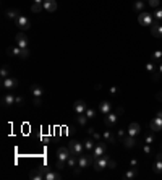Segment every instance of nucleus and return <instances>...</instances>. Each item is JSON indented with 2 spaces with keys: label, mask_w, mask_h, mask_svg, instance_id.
<instances>
[{
  "label": "nucleus",
  "mask_w": 162,
  "mask_h": 180,
  "mask_svg": "<svg viewBox=\"0 0 162 180\" xmlns=\"http://www.w3.org/2000/svg\"><path fill=\"white\" fill-rule=\"evenodd\" d=\"M71 156L70 149L67 148V146H60L58 149H57V164H55V169L57 170H62L65 169V166H67V161L68 157Z\"/></svg>",
  "instance_id": "nucleus-1"
},
{
  "label": "nucleus",
  "mask_w": 162,
  "mask_h": 180,
  "mask_svg": "<svg viewBox=\"0 0 162 180\" xmlns=\"http://www.w3.org/2000/svg\"><path fill=\"white\" fill-rule=\"evenodd\" d=\"M109 156H101V157H97V159H94V162H92V167H94V170L96 172H99V170H104V169H107L109 167Z\"/></svg>",
  "instance_id": "nucleus-2"
},
{
  "label": "nucleus",
  "mask_w": 162,
  "mask_h": 180,
  "mask_svg": "<svg viewBox=\"0 0 162 180\" xmlns=\"http://www.w3.org/2000/svg\"><path fill=\"white\" fill-rule=\"evenodd\" d=\"M94 162V157H92V154L91 156H88V154H81V156H78V167H80L81 170L83 169H88L91 164Z\"/></svg>",
  "instance_id": "nucleus-3"
},
{
  "label": "nucleus",
  "mask_w": 162,
  "mask_h": 180,
  "mask_svg": "<svg viewBox=\"0 0 162 180\" xmlns=\"http://www.w3.org/2000/svg\"><path fill=\"white\" fill-rule=\"evenodd\" d=\"M68 149H70V152L73 156H81V154H85V145L80 141H71L70 145H68Z\"/></svg>",
  "instance_id": "nucleus-4"
},
{
  "label": "nucleus",
  "mask_w": 162,
  "mask_h": 180,
  "mask_svg": "<svg viewBox=\"0 0 162 180\" xmlns=\"http://www.w3.org/2000/svg\"><path fill=\"white\" fill-rule=\"evenodd\" d=\"M2 86H4L5 91H15V89L18 88V80L16 78H11V76L4 78V80H2Z\"/></svg>",
  "instance_id": "nucleus-5"
},
{
  "label": "nucleus",
  "mask_w": 162,
  "mask_h": 180,
  "mask_svg": "<svg viewBox=\"0 0 162 180\" xmlns=\"http://www.w3.org/2000/svg\"><path fill=\"white\" fill-rule=\"evenodd\" d=\"M15 25H16L20 29H23V31H26V29L31 28V21H29L28 16H25V15H20V16L15 20Z\"/></svg>",
  "instance_id": "nucleus-6"
},
{
  "label": "nucleus",
  "mask_w": 162,
  "mask_h": 180,
  "mask_svg": "<svg viewBox=\"0 0 162 180\" xmlns=\"http://www.w3.org/2000/svg\"><path fill=\"white\" fill-rule=\"evenodd\" d=\"M15 39H16V46L21 47V49H28V36L25 34V32H18L16 36H15Z\"/></svg>",
  "instance_id": "nucleus-7"
},
{
  "label": "nucleus",
  "mask_w": 162,
  "mask_h": 180,
  "mask_svg": "<svg viewBox=\"0 0 162 180\" xmlns=\"http://www.w3.org/2000/svg\"><path fill=\"white\" fill-rule=\"evenodd\" d=\"M91 152H92V157H94V159L104 156V154H106V143H96L94 149H92Z\"/></svg>",
  "instance_id": "nucleus-8"
},
{
  "label": "nucleus",
  "mask_w": 162,
  "mask_h": 180,
  "mask_svg": "<svg viewBox=\"0 0 162 180\" xmlns=\"http://www.w3.org/2000/svg\"><path fill=\"white\" fill-rule=\"evenodd\" d=\"M86 109H88V104L85 102V101H81V99H78V101H75L73 104V110L76 115H80V114H85Z\"/></svg>",
  "instance_id": "nucleus-9"
},
{
  "label": "nucleus",
  "mask_w": 162,
  "mask_h": 180,
  "mask_svg": "<svg viewBox=\"0 0 162 180\" xmlns=\"http://www.w3.org/2000/svg\"><path fill=\"white\" fill-rule=\"evenodd\" d=\"M138 21H139V25H143V26H151L152 25V16L149 13H141L139 18H138Z\"/></svg>",
  "instance_id": "nucleus-10"
},
{
  "label": "nucleus",
  "mask_w": 162,
  "mask_h": 180,
  "mask_svg": "<svg viewBox=\"0 0 162 180\" xmlns=\"http://www.w3.org/2000/svg\"><path fill=\"white\" fill-rule=\"evenodd\" d=\"M42 7H44V10H46V11L54 13V11L57 10V0H44Z\"/></svg>",
  "instance_id": "nucleus-11"
},
{
  "label": "nucleus",
  "mask_w": 162,
  "mask_h": 180,
  "mask_svg": "<svg viewBox=\"0 0 162 180\" xmlns=\"http://www.w3.org/2000/svg\"><path fill=\"white\" fill-rule=\"evenodd\" d=\"M97 110H99L101 114H102V115H107V114H110V110H112V104L107 102V101H104V102L99 104Z\"/></svg>",
  "instance_id": "nucleus-12"
},
{
  "label": "nucleus",
  "mask_w": 162,
  "mask_h": 180,
  "mask_svg": "<svg viewBox=\"0 0 162 180\" xmlns=\"http://www.w3.org/2000/svg\"><path fill=\"white\" fill-rule=\"evenodd\" d=\"M15 99H16V96L13 94V92H7V94L4 96V99H2V102L5 104V106H13L15 104Z\"/></svg>",
  "instance_id": "nucleus-13"
},
{
  "label": "nucleus",
  "mask_w": 162,
  "mask_h": 180,
  "mask_svg": "<svg viewBox=\"0 0 162 180\" xmlns=\"http://www.w3.org/2000/svg\"><path fill=\"white\" fill-rule=\"evenodd\" d=\"M117 120H118V117H117L115 114H107L106 119H104V122H106L107 127H112V125L117 124Z\"/></svg>",
  "instance_id": "nucleus-14"
},
{
  "label": "nucleus",
  "mask_w": 162,
  "mask_h": 180,
  "mask_svg": "<svg viewBox=\"0 0 162 180\" xmlns=\"http://www.w3.org/2000/svg\"><path fill=\"white\" fill-rule=\"evenodd\" d=\"M44 179H46V180H60V179H62V175H60V174L58 172H55V170H47V172H46V175H44Z\"/></svg>",
  "instance_id": "nucleus-15"
},
{
  "label": "nucleus",
  "mask_w": 162,
  "mask_h": 180,
  "mask_svg": "<svg viewBox=\"0 0 162 180\" xmlns=\"http://www.w3.org/2000/svg\"><path fill=\"white\" fill-rule=\"evenodd\" d=\"M141 131V127L138 124H130V127H128V135H131V136H136V135H139Z\"/></svg>",
  "instance_id": "nucleus-16"
},
{
  "label": "nucleus",
  "mask_w": 162,
  "mask_h": 180,
  "mask_svg": "<svg viewBox=\"0 0 162 180\" xmlns=\"http://www.w3.org/2000/svg\"><path fill=\"white\" fill-rule=\"evenodd\" d=\"M7 52H8V55H10V57H20V55H21V47L11 46V47H8V49H7Z\"/></svg>",
  "instance_id": "nucleus-17"
},
{
  "label": "nucleus",
  "mask_w": 162,
  "mask_h": 180,
  "mask_svg": "<svg viewBox=\"0 0 162 180\" xmlns=\"http://www.w3.org/2000/svg\"><path fill=\"white\" fill-rule=\"evenodd\" d=\"M151 128H152V130H154V131H159V130H162V119H161V117H156V119L154 120H152V122H151Z\"/></svg>",
  "instance_id": "nucleus-18"
},
{
  "label": "nucleus",
  "mask_w": 162,
  "mask_h": 180,
  "mask_svg": "<svg viewBox=\"0 0 162 180\" xmlns=\"http://www.w3.org/2000/svg\"><path fill=\"white\" fill-rule=\"evenodd\" d=\"M31 92H32V97H41V99H42L44 91H42V88H41V86L32 85V86H31Z\"/></svg>",
  "instance_id": "nucleus-19"
},
{
  "label": "nucleus",
  "mask_w": 162,
  "mask_h": 180,
  "mask_svg": "<svg viewBox=\"0 0 162 180\" xmlns=\"http://www.w3.org/2000/svg\"><path fill=\"white\" fill-rule=\"evenodd\" d=\"M152 34H154L156 37H159V39L162 37V26L159 25L157 21H154V23H152Z\"/></svg>",
  "instance_id": "nucleus-20"
},
{
  "label": "nucleus",
  "mask_w": 162,
  "mask_h": 180,
  "mask_svg": "<svg viewBox=\"0 0 162 180\" xmlns=\"http://www.w3.org/2000/svg\"><path fill=\"white\" fill-rule=\"evenodd\" d=\"M123 145H125V148H133L135 146V136H131V135H127V136H123Z\"/></svg>",
  "instance_id": "nucleus-21"
},
{
  "label": "nucleus",
  "mask_w": 162,
  "mask_h": 180,
  "mask_svg": "<svg viewBox=\"0 0 162 180\" xmlns=\"http://www.w3.org/2000/svg\"><path fill=\"white\" fill-rule=\"evenodd\" d=\"M29 177H31L32 180H42L44 179V174L41 172L39 169H36V170H31V172H29Z\"/></svg>",
  "instance_id": "nucleus-22"
},
{
  "label": "nucleus",
  "mask_w": 162,
  "mask_h": 180,
  "mask_svg": "<svg viewBox=\"0 0 162 180\" xmlns=\"http://www.w3.org/2000/svg\"><path fill=\"white\" fill-rule=\"evenodd\" d=\"M102 138H104V141H106V143H113V141H115V136L112 135V131H110V130H106V131H104Z\"/></svg>",
  "instance_id": "nucleus-23"
},
{
  "label": "nucleus",
  "mask_w": 162,
  "mask_h": 180,
  "mask_svg": "<svg viewBox=\"0 0 162 180\" xmlns=\"http://www.w3.org/2000/svg\"><path fill=\"white\" fill-rule=\"evenodd\" d=\"M5 16L8 18V20H16L18 16H20V13H18V10H15V8H11V10H7V13H5Z\"/></svg>",
  "instance_id": "nucleus-24"
},
{
  "label": "nucleus",
  "mask_w": 162,
  "mask_h": 180,
  "mask_svg": "<svg viewBox=\"0 0 162 180\" xmlns=\"http://www.w3.org/2000/svg\"><path fill=\"white\" fill-rule=\"evenodd\" d=\"M88 117H86V114H80V115L76 117V122H78V125H80V127H85L86 124H88Z\"/></svg>",
  "instance_id": "nucleus-25"
},
{
  "label": "nucleus",
  "mask_w": 162,
  "mask_h": 180,
  "mask_svg": "<svg viewBox=\"0 0 162 180\" xmlns=\"http://www.w3.org/2000/svg\"><path fill=\"white\" fill-rule=\"evenodd\" d=\"M94 146H96V140L88 138V140L85 141V149H86V151H92V149H94Z\"/></svg>",
  "instance_id": "nucleus-26"
},
{
  "label": "nucleus",
  "mask_w": 162,
  "mask_h": 180,
  "mask_svg": "<svg viewBox=\"0 0 162 180\" xmlns=\"http://www.w3.org/2000/svg\"><path fill=\"white\" fill-rule=\"evenodd\" d=\"M8 76H10V68H8V65H4L2 70H0V78L4 80V78H8Z\"/></svg>",
  "instance_id": "nucleus-27"
},
{
  "label": "nucleus",
  "mask_w": 162,
  "mask_h": 180,
  "mask_svg": "<svg viewBox=\"0 0 162 180\" xmlns=\"http://www.w3.org/2000/svg\"><path fill=\"white\" fill-rule=\"evenodd\" d=\"M154 170L156 172H162V154H159V157H157V161H156V164H154Z\"/></svg>",
  "instance_id": "nucleus-28"
},
{
  "label": "nucleus",
  "mask_w": 162,
  "mask_h": 180,
  "mask_svg": "<svg viewBox=\"0 0 162 180\" xmlns=\"http://www.w3.org/2000/svg\"><path fill=\"white\" fill-rule=\"evenodd\" d=\"M42 10H44L42 4H32L31 5V11H32V13H41Z\"/></svg>",
  "instance_id": "nucleus-29"
},
{
  "label": "nucleus",
  "mask_w": 162,
  "mask_h": 180,
  "mask_svg": "<svg viewBox=\"0 0 162 180\" xmlns=\"http://www.w3.org/2000/svg\"><path fill=\"white\" fill-rule=\"evenodd\" d=\"M85 114H86V117H88V119H94V117H96V109H92V107H88Z\"/></svg>",
  "instance_id": "nucleus-30"
},
{
  "label": "nucleus",
  "mask_w": 162,
  "mask_h": 180,
  "mask_svg": "<svg viewBox=\"0 0 162 180\" xmlns=\"http://www.w3.org/2000/svg\"><path fill=\"white\" fill-rule=\"evenodd\" d=\"M135 177H136V170L131 169V170H128V172H125L123 179H135Z\"/></svg>",
  "instance_id": "nucleus-31"
},
{
  "label": "nucleus",
  "mask_w": 162,
  "mask_h": 180,
  "mask_svg": "<svg viewBox=\"0 0 162 180\" xmlns=\"http://www.w3.org/2000/svg\"><path fill=\"white\" fill-rule=\"evenodd\" d=\"M29 57V47L28 49H21V55H20V59H28Z\"/></svg>",
  "instance_id": "nucleus-32"
},
{
  "label": "nucleus",
  "mask_w": 162,
  "mask_h": 180,
  "mask_svg": "<svg viewBox=\"0 0 162 180\" xmlns=\"http://www.w3.org/2000/svg\"><path fill=\"white\" fill-rule=\"evenodd\" d=\"M23 102H25V97H23V96H16V99H15V104H18V106H21Z\"/></svg>",
  "instance_id": "nucleus-33"
},
{
  "label": "nucleus",
  "mask_w": 162,
  "mask_h": 180,
  "mask_svg": "<svg viewBox=\"0 0 162 180\" xmlns=\"http://www.w3.org/2000/svg\"><path fill=\"white\" fill-rule=\"evenodd\" d=\"M32 104H34V106H41V104H42V99L41 97H32Z\"/></svg>",
  "instance_id": "nucleus-34"
},
{
  "label": "nucleus",
  "mask_w": 162,
  "mask_h": 180,
  "mask_svg": "<svg viewBox=\"0 0 162 180\" xmlns=\"http://www.w3.org/2000/svg\"><path fill=\"white\" fill-rule=\"evenodd\" d=\"M161 57H162V52H161V50H157V52L152 54V60H161Z\"/></svg>",
  "instance_id": "nucleus-35"
},
{
  "label": "nucleus",
  "mask_w": 162,
  "mask_h": 180,
  "mask_svg": "<svg viewBox=\"0 0 162 180\" xmlns=\"http://www.w3.org/2000/svg\"><path fill=\"white\" fill-rule=\"evenodd\" d=\"M143 7H144V4H143V2H136V4H135V10H143Z\"/></svg>",
  "instance_id": "nucleus-36"
},
{
  "label": "nucleus",
  "mask_w": 162,
  "mask_h": 180,
  "mask_svg": "<svg viewBox=\"0 0 162 180\" xmlns=\"http://www.w3.org/2000/svg\"><path fill=\"white\" fill-rule=\"evenodd\" d=\"M154 18H156V21H157V20H162V10H157L154 13Z\"/></svg>",
  "instance_id": "nucleus-37"
},
{
  "label": "nucleus",
  "mask_w": 162,
  "mask_h": 180,
  "mask_svg": "<svg viewBox=\"0 0 162 180\" xmlns=\"http://www.w3.org/2000/svg\"><path fill=\"white\" fill-rule=\"evenodd\" d=\"M148 4L151 7H159V0H148Z\"/></svg>",
  "instance_id": "nucleus-38"
},
{
  "label": "nucleus",
  "mask_w": 162,
  "mask_h": 180,
  "mask_svg": "<svg viewBox=\"0 0 162 180\" xmlns=\"http://www.w3.org/2000/svg\"><path fill=\"white\" fill-rule=\"evenodd\" d=\"M92 138H94L96 141H99V140H101V133H97V131H92Z\"/></svg>",
  "instance_id": "nucleus-39"
},
{
  "label": "nucleus",
  "mask_w": 162,
  "mask_h": 180,
  "mask_svg": "<svg viewBox=\"0 0 162 180\" xmlns=\"http://www.w3.org/2000/svg\"><path fill=\"white\" fill-rule=\"evenodd\" d=\"M115 166H117V164L113 162L112 159H109V167H107V169H115Z\"/></svg>",
  "instance_id": "nucleus-40"
},
{
  "label": "nucleus",
  "mask_w": 162,
  "mask_h": 180,
  "mask_svg": "<svg viewBox=\"0 0 162 180\" xmlns=\"http://www.w3.org/2000/svg\"><path fill=\"white\" fill-rule=\"evenodd\" d=\"M146 70H148V71H154V65L148 64V65H146Z\"/></svg>",
  "instance_id": "nucleus-41"
},
{
  "label": "nucleus",
  "mask_w": 162,
  "mask_h": 180,
  "mask_svg": "<svg viewBox=\"0 0 162 180\" xmlns=\"http://www.w3.org/2000/svg\"><path fill=\"white\" fill-rule=\"evenodd\" d=\"M110 94H117V88H115V86H112V88H110Z\"/></svg>",
  "instance_id": "nucleus-42"
},
{
  "label": "nucleus",
  "mask_w": 162,
  "mask_h": 180,
  "mask_svg": "<svg viewBox=\"0 0 162 180\" xmlns=\"http://www.w3.org/2000/svg\"><path fill=\"white\" fill-rule=\"evenodd\" d=\"M34 4H44V0H34Z\"/></svg>",
  "instance_id": "nucleus-43"
},
{
  "label": "nucleus",
  "mask_w": 162,
  "mask_h": 180,
  "mask_svg": "<svg viewBox=\"0 0 162 180\" xmlns=\"http://www.w3.org/2000/svg\"><path fill=\"white\" fill-rule=\"evenodd\" d=\"M157 115H159V117H161V119H162V112H159V114H157Z\"/></svg>",
  "instance_id": "nucleus-44"
},
{
  "label": "nucleus",
  "mask_w": 162,
  "mask_h": 180,
  "mask_svg": "<svg viewBox=\"0 0 162 180\" xmlns=\"http://www.w3.org/2000/svg\"><path fill=\"white\" fill-rule=\"evenodd\" d=\"M159 70H161V73H162V64H161V67H159Z\"/></svg>",
  "instance_id": "nucleus-45"
},
{
  "label": "nucleus",
  "mask_w": 162,
  "mask_h": 180,
  "mask_svg": "<svg viewBox=\"0 0 162 180\" xmlns=\"http://www.w3.org/2000/svg\"><path fill=\"white\" fill-rule=\"evenodd\" d=\"M161 99H162V92H161Z\"/></svg>",
  "instance_id": "nucleus-46"
}]
</instances>
